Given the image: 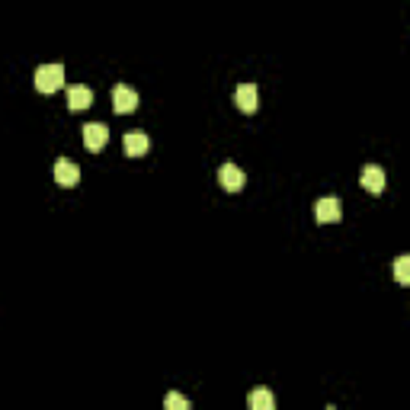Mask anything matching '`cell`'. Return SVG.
Listing matches in <instances>:
<instances>
[{
	"label": "cell",
	"instance_id": "52a82bcc",
	"mask_svg": "<svg viewBox=\"0 0 410 410\" xmlns=\"http://www.w3.org/2000/svg\"><path fill=\"white\" fill-rule=\"evenodd\" d=\"M218 183L228 192H241L243 190V170L237 167V164H225V167L218 170Z\"/></svg>",
	"mask_w": 410,
	"mask_h": 410
},
{
	"label": "cell",
	"instance_id": "277c9868",
	"mask_svg": "<svg viewBox=\"0 0 410 410\" xmlns=\"http://www.w3.org/2000/svg\"><path fill=\"white\" fill-rule=\"evenodd\" d=\"M340 215H343V205H340V199L337 196H327V199H320V202L314 205V218H318L320 225L340 221Z\"/></svg>",
	"mask_w": 410,
	"mask_h": 410
},
{
	"label": "cell",
	"instance_id": "30bf717a",
	"mask_svg": "<svg viewBox=\"0 0 410 410\" xmlns=\"http://www.w3.org/2000/svg\"><path fill=\"white\" fill-rule=\"evenodd\" d=\"M122 148H125L129 157H141V154H148L151 141H148V135H141V132H132V135L122 138Z\"/></svg>",
	"mask_w": 410,
	"mask_h": 410
},
{
	"label": "cell",
	"instance_id": "7a4b0ae2",
	"mask_svg": "<svg viewBox=\"0 0 410 410\" xmlns=\"http://www.w3.org/2000/svg\"><path fill=\"white\" fill-rule=\"evenodd\" d=\"M55 183H58V186H64V190L77 186V183H80V167H77L74 160H68V157L55 160Z\"/></svg>",
	"mask_w": 410,
	"mask_h": 410
},
{
	"label": "cell",
	"instance_id": "4fadbf2b",
	"mask_svg": "<svg viewBox=\"0 0 410 410\" xmlns=\"http://www.w3.org/2000/svg\"><path fill=\"white\" fill-rule=\"evenodd\" d=\"M167 410H190V401H186V397L183 395H167Z\"/></svg>",
	"mask_w": 410,
	"mask_h": 410
},
{
	"label": "cell",
	"instance_id": "5b68a950",
	"mask_svg": "<svg viewBox=\"0 0 410 410\" xmlns=\"http://www.w3.org/2000/svg\"><path fill=\"white\" fill-rule=\"evenodd\" d=\"M234 103H237V109H241V113H257V109H260V90H257V84H241V87H237Z\"/></svg>",
	"mask_w": 410,
	"mask_h": 410
},
{
	"label": "cell",
	"instance_id": "3957f363",
	"mask_svg": "<svg viewBox=\"0 0 410 410\" xmlns=\"http://www.w3.org/2000/svg\"><path fill=\"white\" fill-rule=\"evenodd\" d=\"M113 109L119 115H125V113H135L138 109V93L132 90V87H125V84H119L113 90Z\"/></svg>",
	"mask_w": 410,
	"mask_h": 410
},
{
	"label": "cell",
	"instance_id": "8992f818",
	"mask_svg": "<svg viewBox=\"0 0 410 410\" xmlns=\"http://www.w3.org/2000/svg\"><path fill=\"white\" fill-rule=\"evenodd\" d=\"M109 141V129L103 125V122H90V125H84V145L90 148V151H103Z\"/></svg>",
	"mask_w": 410,
	"mask_h": 410
},
{
	"label": "cell",
	"instance_id": "6da1fadb",
	"mask_svg": "<svg viewBox=\"0 0 410 410\" xmlns=\"http://www.w3.org/2000/svg\"><path fill=\"white\" fill-rule=\"evenodd\" d=\"M64 87V68L61 64H42L36 71V90L38 93H55Z\"/></svg>",
	"mask_w": 410,
	"mask_h": 410
},
{
	"label": "cell",
	"instance_id": "8fae6325",
	"mask_svg": "<svg viewBox=\"0 0 410 410\" xmlns=\"http://www.w3.org/2000/svg\"><path fill=\"white\" fill-rule=\"evenodd\" d=\"M247 404H250V410H273L276 397L269 395V391H253V395L247 397Z\"/></svg>",
	"mask_w": 410,
	"mask_h": 410
},
{
	"label": "cell",
	"instance_id": "7c38bea8",
	"mask_svg": "<svg viewBox=\"0 0 410 410\" xmlns=\"http://www.w3.org/2000/svg\"><path fill=\"white\" fill-rule=\"evenodd\" d=\"M395 279H397V285H410V257H397Z\"/></svg>",
	"mask_w": 410,
	"mask_h": 410
},
{
	"label": "cell",
	"instance_id": "ba28073f",
	"mask_svg": "<svg viewBox=\"0 0 410 410\" xmlns=\"http://www.w3.org/2000/svg\"><path fill=\"white\" fill-rule=\"evenodd\" d=\"M90 103H93V90H90V87L77 84V87H71V90H68V109H71V113H84V109H90Z\"/></svg>",
	"mask_w": 410,
	"mask_h": 410
},
{
	"label": "cell",
	"instance_id": "9c48e42d",
	"mask_svg": "<svg viewBox=\"0 0 410 410\" xmlns=\"http://www.w3.org/2000/svg\"><path fill=\"white\" fill-rule=\"evenodd\" d=\"M385 170L381 167H375V164H369V167L362 170V186L369 192H375V196H379V192H385Z\"/></svg>",
	"mask_w": 410,
	"mask_h": 410
}]
</instances>
